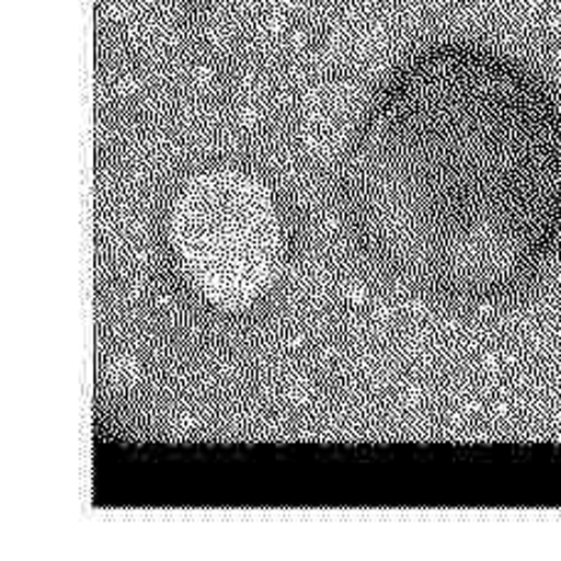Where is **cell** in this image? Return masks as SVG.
Masks as SVG:
<instances>
[{"label":"cell","instance_id":"obj_1","mask_svg":"<svg viewBox=\"0 0 561 561\" xmlns=\"http://www.w3.org/2000/svg\"><path fill=\"white\" fill-rule=\"evenodd\" d=\"M343 195L385 274L450 300L503 298L561 242V102L490 47L421 49L359 118Z\"/></svg>","mask_w":561,"mask_h":561},{"label":"cell","instance_id":"obj_2","mask_svg":"<svg viewBox=\"0 0 561 561\" xmlns=\"http://www.w3.org/2000/svg\"><path fill=\"white\" fill-rule=\"evenodd\" d=\"M165 239L183 286L205 306L244 313L286 266V227L272 190L239 168L187 178L168 207Z\"/></svg>","mask_w":561,"mask_h":561}]
</instances>
